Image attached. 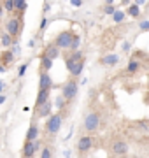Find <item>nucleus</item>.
<instances>
[{
	"instance_id": "obj_5",
	"label": "nucleus",
	"mask_w": 149,
	"mask_h": 158,
	"mask_svg": "<svg viewBox=\"0 0 149 158\" xmlns=\"http://www.w3.org/2000/svg\"><path fill=\"white\" fill-rule=\"evenodd\" d=\"M65 63H67V69H69L70 76L72 77H79L81 72H83V67H84V62L83 60H72L70 56H67Z\"/></svg>"
},
{
	"instance_id": "obj_9",
	"label": "nucleus",
	"mask_w": 149,
	"mask_h": 158,
	"mask_svg": "<svg viewBox=\"0 0 149 158\" xmlns=\"http://www.w3.org/2000/svg\"><path fill=\"white\" fill-rule=\"evenodd\" d=\"M91 146H93V137H90V135L79 137V141H77V149H79L81 153L90 151V149H91Z\"/></svg>"
},
{
	"instance_id": "obj_18",
	"label": "nucleus",
	"mask_w": 149,
	"mask_h": 158,
	"mask_svg": "<svg viewBox=\"0 0 149 158\" xmlns=\"http://www.w3.org/2000/svg\"><path fill=\"white\" fill-rule=\"evenodd\" d=\"M26 7H28V4H26V2H21V0H14V12L21 14L23 11H26Z\"/></svg>"
},
{
	"instance_id": "obj_34",
	"label": "nucleus",
	"mask_w": 149,
	"mask_h": 158,
	"mask_svg": "<svg viewBox=\"0 0 149 158\" xmlns=\"http://www.w3.org/2000/svg\"><path fill=\"white\" fill-rule=\"evenodd\" d=\"M4 88H6V81H0V91L4 90Z\"/></svg>"
},
{
	"instance_id": "obj_17",
	"label": "nucleus",
	"mask_w": 149,
	"mask_h": 158,
	"mask_svg": "<svg viewBox=\"0 0 149 158\" xmlns=\"http://www.w3.org/2000/svg\"><path fill=\"white\" fill-rule=\"evenodd\" d=\"M100 62H102L103 65H116V63L119 62V56H118V55H105Z\"/></svg>"
},
{
	"instance_id": "obj_14",
	"label": "nucleus",
	"mask_w": 149,
	"mask_h": 158,
	"mask_svg": "<svg viewBox=\"0 0 149 158\" xmlns=\"http://www.w3.org/2000/svg\"><path fill=\"white\" fill-rule=\"evenodd\" d=\"M39 127L37 125H30V128H28V132H26V141L28 142H34L37 137H39Z\"/></svg>"
},
{
	"instance_id": "obj_10",
	"label": "nucleus",
	"mask_w": 149,
	"mask_h": 158,
	"mask_svg": "<svg viewBox=\"0 0 149 158\" xmlns=\"http://www.w3.org/2000/svg\"><path fill=\"white\" fill-rule=\"evenodd\" d=\"M37 111V118H49L51 116V111H53V102L51 100H47L46 104H42L40 107H37L35 109Z\"/></svg>"
},
{
	"instance_id": "obj_32",
	"label": "nucleus",
	"mask_w": 149,
	"mask_h": 158,
	"mask_svg": "<svg viewBox=\"0 0 149 158\" xmlns=\"http://www.w3.org/2000/svg\"><path fill=\"white\" fill-rule=\"evenodd\" d=\"M70 4H72L74 7H81V6H83V2H81V0H72Z\"/></svg>"
},
{
	"instance_id": "obj_19",
	"label": "nucleus",
	"mask_w": 149,
	"mask_h": 158,
	"mask_svg": "<svg viewBox=\"0 0 149 158\" xmlns=\"http://www.w3.org/2000/svg\"><path fill=\"white\" fill-rule=\"evenodd\" d=\"M125 14H130L132 18H139V16H140V9H139L137 6L130 4V6H128V9L125 11Z\"/></svg>"
},
{
	"instance_id": "obj_20",
	"label": "nucleus",
	"mask_w": 149,
	"mask_h": 158,
	"mask_svg": "<svg viewBox=\"0 0 149 158\" xmlns=\"http://www.w3.org/2000/svg\"><path fill=\"white\" fill-rule=\"evenodd\" d=\"M12 42H14V39H12V37H9L7 34H4L2 37H0V46H4V48H11Z\"/></svg>"
},
{
	"instance_id": "obj_24",
	"label": "nucleus",
	"mask_w": 149,
	"mask_h": 158,
	"mask_svg": "<svg viewBox=\"0 0 149 158\" xmlns=\"http://www.w3.org/2000/svg\"><path fill=\"white\" fill-rule=\"evenodd\" d=\"M125 11H118V9H116L114 11V14H112V18H114V23H121L123 21V19H125Z\"/></svg>"
},
{
	"instance_id": "obj_1",
	"label": "nucleus",
	"mask_w": 149,
	"mask_h": 158,
	"mask_svg": "<svg viewBox=\"0 0 149 158\" xmlns=\"http://www.w3.org/2000/svg\"><path fill=\"white\" fill-rule=\"evenodd\" d=\"M62 123H63V116L62 114H51L49 118H47V123H46V130L49 135H56L58 132H60V128H62Z\"/></svg>"
},
{
	"instance_id": "obj_13",
	"label": "nucleus",
	"mask_w": 149,
	"mask_h": 158,
	"mask_svg": "<svg viewBox=\"0 0 149 158\" xmlns=\"http://www.w3.org/2000/svg\"><path fill=\"white\" fill-rule=\"evenodd\" d=\"M40 56H46V58H49V60L54 62V58L60 56V49H58L54 44H49V46H46V49H44V53H42Z\"/></svg>"
},
{
	"instance_id": "obj_21",
	"label": "nucleus",
	"mask_w": 149,
	"mask_h": 158,
	"mask_svg": "<svg viewBox=\"0 0 149 158\" xmlns=\"http://www.w3.org/2000/svg\"><path fill=\"white\" fill-rule=\"evenodd\" d=\"M2 9L6 12H14V0H4L2 2Z\"/></svg>"
},
{
	"instance_id": "obj_22",
	"label": "nucleus",
	"mask_w": 149,
	"mask_h": 158,
	"mask_svg": "<svg viewBox=\"0 0 149 158\" xmlns=\"http://www.w3.org/2000/svg\"><path fill=\"white\" fill-rule=\"evenodd\" d=\"M2 55H4V67H6V65H11V63L14 62V55H12L9 49H7L6 53H2Z\"/></svg>"
},
{
	"instance_id": "obj_11",
	"label": "nucleus",
	"mask_w": 149,
	"mask_h": 158,
	"mask_svg": "<svg viewBox=\"0 0 149 158\" xmlns=\"http://www.w3.org/2000/svg\"><path fill=\"white\" fill-rule=\"evenodd\" d=\"M53 88V79L47 72H40L39 77V90H51Z\"/></svg>"
},
{
	"instance_id": "obj_7",
	"label": "nucleus",
	"mask_w": 149,
	"mask_h": 158,
	"mask_svg": "<svg viewBox=\"0 0 149 158\" xmlns=\"http://www.w3.org/2000/svg\"><path fill=\"white\" fill-rule=\"evenodd\" d=\"M40 149V142L39 141H34V142H25V146H23V158H34L35 156V153Z\"/></svg>"
},
{
	"instance_id": "obj_16",
	"label": "nucleus",
	"mask_w": 149,
	"mask_h": 158,
	"mask_svg": "<svg viewBox=\"0 0 149 158\" xmlns=\"http://www.w3.org/2000/svg\"><path fill=\"white\" fill-rule=\"evenodd\" d=\"M139 69H140V62L135 60V58H132V60L128 62V65H126V72L128 74H135Z\"/></svg>"
},
{
	"instance_id": "obj_6",
	"label": "nucleus",
	"mask_w": 149,
	"mask_h": 158,
	"mask_svg": "<svg viewBox=\"0 0 149 158\" xmlns=\"http://www.w3.org/2000/svg\"><path fill=\"white\" fill-rule=\"evenodd\" d=\"M100 127V114L98 113H88L84 118V128L88 132H95Z\"/></svg>"
},
{
	"instance_id": "obj_3",
	"label": "nucleus",
	"mask_w": 149,
	"mask_h": 158,
	"mask_svg": "<svg viewBox=\"0 0 149 158\" xmlns=\"http://www.w3.org/2000/svg\"><path fill=\"white\" fill-rule=\"evenodd\" d=\"M74 37H75V35L72 34L70 30H63V32H60V34H58L56 40H54V46H56L58 49H69Z\"/></svg>"
},
{
	"instance_id": "obj_29",
	"label": "nucleus",
	"mask_w": 149,
	"mask_h": 158,
	"mask_svg": "<svg viewBox=\"0 0 149 158\" xmlns=\"http://www.w3.org/2000/svg\"><path fill=\"white\" fill-rule=\"evenodd\" d=\"M140 30H142V32H147L149 30V21L147 19H144V21L140 23Z\"/></svg>"
},
{
	"instance_id": "obj_25",
	"label": "nucleus",
	"mask_w": 149,
	"mask_h": 158,
	"mask_svg": "<svg viewBox=\"0 0 149 158\" xmlns=\"http://www.w3.org/2000/svg\"><path fill=\"white\" fill-rule=\"evenodd\" d=\"M40 158H53V151L49 148H44V149L40 151Z\"/></svg>"
},
{
	"instance_id": "obj_35",
	"label": "nucleus",
	"mask_w": 149,
	"mask_h": 158,
	"mask_svg": "<svg viewBox=\"0 0 149 158\" xmlns=\"http://www.w3.org/2000/svg\"><path fill=\"white\" fill-rule=\"evenodd\" d=\"M6 70H7V69L4 67V65H0V74H4V72H6Z\"/></svg>"
},
{
	"instance_id": "obj_27",
	"label": "nucleus",
	"mask_w": 149,
	"mask_h": 158,
	"mask_svg": "<svg viewBox=\"0 0 149 158\" xmlns=\"http://www.w3.org/2000/svg\"><path fill=\"white\" fill-rule=\"evenodd\" d=\"M26 69H28V63H23V65L19 67V70H18V76H19V77H23L25 72H26Z\"/></svg>"
},
{
	"instance_id": "obj_31",
	"label": "nucleus",
	"mask_w": 149,
	"mask_h": 158,
	"mask_svg": "<svg viewBox=\"0 0 149 158\" xmlns=\"http://www.w3.org/2000/svg\"><path fill=\"white\" fill-rule=\"evenodd\" d=\"M146 4H147V0H137V2H133V6H137V7L146 6Z\"/></svg>"
},
{
	"instance_id": "obj_33",
	"label": "nucleus",
	"mask_w": 149,
	"mask_h": 158,
	"mask_svg": "<svg viewBox=\"0 0 149 158\" xmlns=\"http://www.w3.org/2000/svg\"><path fill=\"white\" fill-rule=\"evenodd\" d=\"M6 98H7V97L4 95V93H0V106H2V104H4V102H6Z\"/></svg>"
},
{
	"instance_id": "obj_30",
	"label": "nucleus",
	"mask_w": 149,
	"mask_h": 158,
	"mask_svg": "<svg viewBox=\"0 0 149 158\" xmlns=\"http://www.w3.org/2000/svg\"><path fill=\"white\" fill-rule=\"evenodd\" d=\"M40 32H44V30L47 28V18H42V21H40Z\"/></svg>"
},
{
	"instance_id": "obj_36",
	"label": "nucleus",
	"mask_w": 149,
	"mask_h": 158,
	"mask_svg": "<svg viewBox=\"0 0 149 158\" xmlns=\"http://www.w3.org/2000/svg\"><path fill=\"white\" fill-rule=\"evenodd\" d=\"M2 14H4V9H2V4H0V18H2Z\"/></svg>"
},
{
	"instance_id": "obj_23",
	"label": "nucleus",
	"mask_w": 149,
	"mask_h": 158,
	"mask_svg": "<svg viewBox=\"0 0 149 158\" xmlns=\"http://www.w3.org/2000/svg\"><path fill=\"white\" fill-rule=\"evenodd\" d=\"M79 46H81V37L75 35L74 39H72V44H70L69 49H72V53H74V51H79Z\"/></svg>"
},
{
	"instance_id": "obj_8",
	"label": "nucleus",
	"mask_w": 149,
	"mask_h": 158,
	"mask_svg": "<svg viewBox=\"0 0 149 158\" xmlns=\"http://www.w3.org/2000/svg\"><path fill=\"white\" fill-rule=\"evenodd\" d=\"M111 151H112V155H116V156H123V155L128 153V142L123 141V139H118V141L112 142Z\"/></svg>"
},
{
	"instance_id": "obj_15",
	"label": "nucleus",
	"mask_w": 149,
	"mask_h": 158,
	"mask_svg": "<svg viewBox=\"0 0 149 158\" xmlns=\"http://www.w3.org/2000/svg\"><path fill=\"white\" fill-rule=\"evenodd\" d=\"M51 69H53V60H49V58H46V56H40V72L49 74Z\"/></svg>"
},
{
	"instance_id": "obj_12",
	"label": "nucleus",
	"mask_w": 149,
	"mask_h": 158,
	"mask_svg": "<svg viewBox=\"0 0 149 158\" xmlns=\"http://www.w3.org/2000/svg\"><path fill=\"white\" fill-rule=\"evenodd\" d=\"M49 97H51V90H39L37 98H35V109L40 107L42 104H46V102L49 100Z\"/></svg>"
},
{
	"instance_id": "obj_28",
	"label": "nucleus",
	"mask_w": 149,
	"mask_h": 158,
	"mask_svg": "<svg viewBox=\"0 0 149 158\" xmlns=\"http://www.w3.org/2000/svg\"><path fill=\"white\" fill-rule=\"evenodd\" d=\"M63 102H65V100H63L62 97H58V98H56V102H54V106H56V107L60 109V111L63 109Z\"/></svg>"
},
{
	"instance_id": "obj_2",
	"label": "nucleus",
	"mask_w": 149,
	"mask_h": 158,
	"mask_svg": "<svg viewBox=\"0 0 149 158\" xmlns=\"http://www.w3.org/2000/svg\"><path fill=\"white\" fill-rule=\"evenodd\" d=\"M77 90H79V86L75 83L74 79H69V81H65V85L62 86V98L63 100H74L75 97H77Z\"/></svg>"
},
{
	"instance_id": "obj_26",
	"label": "nucleus",
	"mask_w": 149,
	"mask_h": 158,
	"mask_svg": "<svg viewBox=\"0 0 149 158\" xmlns=\"http://www.w3.org/2000/svg\"><path fill=\"white\" fill-rule=\"evenodd\" d=\"M70 58H72V60H83V51H74V53H72V55H70Z\"/></svg>"
},
{
	"instance_id": "obj_4",
	"label": "nucleus",
	"mask_w": 149,
	"mask_h": 158,
	"mask_svg": "<svg viewBox=\"0 0 149 158\" xmlns=\"http://www.w3.org/2000/svg\"><path fill=\"white\" fill-rule=\"evenodd\" d=\"M21 19L19 18H11V19H7L6 23V34L9 35V37H18L19 35V32H21Z\"/></svg>"
}]
</instances>
